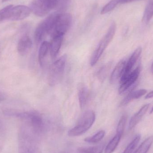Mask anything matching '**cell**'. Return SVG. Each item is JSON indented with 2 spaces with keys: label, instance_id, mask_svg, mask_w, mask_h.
Instances as JSON below:
<instances>
[{
  "label": "cell",
  "instance_id": "484cf974",
  "mask_svg": "<svg viewBox=\"0 0 153 153\" xmlns=\"http://www.w3.org/2000/svg\"><path fill=\"white\" fill-rule=\"evenodd\" d=\"M13 5H9L0 10V22L4 20H7L9 11Z\"/></svg>",
  "mask_w": 153,
  "mask_h": 153
},
{
  "label": "cell",
  "instance_id": "30bf717a",
  "mask_svg": "<svg viewBox=\"0 0 153 153\" xmlns=\"http://www.w3.org/2000/svg\"><path fill=\"white\" fill-rule=\"evenodd\" d=\"M32 45V40L28 36H23L18 42L17 46L18 53L21 55H26L31 49Z\"/></svg>",
  "mask_w": 153,
  "mask_h": 153
},
{
  "label": "cell",
  "instance_id": "7402d4cb",
  "mask_svg": "<svg viewBox=\"0 0 153 153\" xmlns=\"http://www.w3.org/2000/svg\"><path fill=\"white\" fill-rule=\"evenodd\" d=\"M141 139V135H137L127 146L123 153H133Z\"/></svg>",
  "mask_w": 153,
  "mask_h": 153
},
{
  "label": "cell",
  "instance_id": "52a82bcc",
  "mask_svg": "<svg viewBox=\"0 0 153 153\" xmlns=\"http://www.w3.org/2000/svg\"><path fill=\"white\" fill-rule=\"evenodd\" d=\"M31 12L30 7L25 5L13 6L9 11L7 20L11 21L21 20L29 16Z\"/></svg>",
  "mask_w": 153,
  "mask_h": 153
},
{
  "label": "cell",
  "instance_id": "4dcf8cb0",
  "mask_svg": "<svg viewBox=\"0 0 153 153\" xmlns=\"http://www.w3.org/2000/svg\"><path fill=\"white\" fill-rule=\"evenodd\" d=\"M4 126L2 121L0 120V131H4Z\"/></svg>",
  "mask_w": 153,
  "mask_h": 153
},
{
  "label": "cell",
  "instance_id": "f546056e",
  "mask_svg": "<svg viewBox=\"0 0 153 153\" xmlns=\"http://www.w3.org/2000/svg\"><path fill=\"white\" fill-rule=\"evenodd\" d=\"M152 98H153V91L146 94L145 97L146 99H151Z\"/></svg>",
  "mask_w": 153,
  "mask_h": 153
},
{
  "label": "cell",
  "instance_id": "ba28073f",
  "mask_svg": "<svg viewBox=\"0 0 153 153\" xmlns=\"http://www.w3.org/2000/svg\"><path fill=\"white\" fill-rule=\"evenodd\" d=\"M140 72V67L138 66L131 72L126 77L120 80V85L119 88V93H123L134 84L137 80Z\"/></svg>",
  "mask_w": 153,
  "mask_h": 153
},
{
  "label": "cell",
  "instance_id": "9a60e30c",
  "mask_svg": "<svg viewBox=\"0 0 153 153\" xmlns=\"http://www.w3.org/2000/svg\"><path fill=\"white\" fill-rule=\"evenodd\" d=\"M126 62L124 60H121L115 66L110 76V82L115 83L120 78H121L126 66Z\"/></svg>",
  "mask_w": 153,
  "mask_h": 153
},
{
  "label": "cell",
  "instance_id": "cb8c5ba5",
  "mask_svg": "<svg viewBox=\"0 0 153 153\" xmlns=\"http://www.w3.org/2000/svg\"><path fill=\"white\" fill-rule=\"evenodd\" d=\"M119 4V0H111L102 8L101 11V13L102 14H106L113 10Z\"/></svg>",
  "mask_w": 153,
  "mask_h": 153
},
{
  "label": "cell",
  "instance_id": "ffe728a7",
  "mask_svg": "<svg viewBox=\"0 0 153 153\" xmlns=\"http://www.w3.org/2000/svg\"><path fill=\"white\" fill-rule=\"evenodd\" d=\"M153 17V1H151L146 7L143 16V21L146 23H149Z\"/></svg>",
  "mask_w": 153,
  "mask_h": 153
},
{
  "label": "cell",
  "instance_id": "8fae6325",
  "mask_svg": "<svg viewBox=\"0 0 153 153\" xmlns=\"http://www.w3.org/2000/svg\"><path fill=\"white\" fill-rule=\"evenodd\" d=\"M77 94L79 105L81 109L83 108L89 100L90 93L85 85L79 84L77 87Z\"/></svg>",
  "mask_w": 153,
  "mask_h": 153
},
{
  "label": "cell",
  "instance_id": "d6a6232c",
  "mask_svg": "<svg viewBox=\"0 0 153 153\" xmlns=\"http://www.w3.org/2000/svg\"><path fill=\"white\" fill-rule=\"evenodd\" d=\"M151 72H152V73L153 74V63L152 64V66H151Z\"/></svg>",
  "mask_w": 153,
  "mask_h": 153
},
{
  "label": "cell",
  "instance_id": "1f68e13d",
  "mask_svg": "<svg viewBox=\"0 0 153 153\" xmlns=\"http://www.w3.org/2000/svg\"><path fill=\"white\" fill-rule=\"evenodd\" d=\"M5 99V96L3 94L0 92V102L4 100Z\"/></svg>",
  "mask_w": 153,
  "mask_h": 153
},
{
  "label": "cell",
  "instance_id": "4316f807",
  "mask_svg": "<svg viewBox=\"0 0 153 153\" xmlns=\"http://www.w3.org/2000/svg\"><path fill=\"white\" fill-rule=\"evenodd\" d=\"M19 153H39L36 149L21 144Z\"/></svg>",
  "mask_w": 153,
  "mask_h": 153
},
{
  "label": "cell",
  "instance_id": "e575fe53",
  "mask_svg": "<svg viewBox=\"0 0 153 153\" xmlns=\"http://www.w3.org/2000/svg\"><path fill=\"white\" fill-rule=\"evenodd\" d=\"M9 1V0H2V2H5L6 1Z\"/></svg>",
  "mask_w": 153,
  "mask_h": 153
},
{
  "label": "cell",
  "instance_id": "3957f363",
  "mask_svg": "<svg viewBox=\"0 0 153 153\" xmlns=\"http://www.w3.org/2000/svg\"><path fill=\"white\" fill-rule=\"evenodd\" d=\"M57 14V13H53L39 24L34 33L36 43H40L47 35H50L54 27Z\"/></svg>",
  "mask_w": 153,
  "mask_h": 153
},
{
  "label": "cell",
  "instance_id": "83f0119b",
  "mask_svg": "<svg viewBox=\"0 0 153 153\" xmlns=\"http://www.w3.org/2000/svg\"><path fill=\"white\" fill-rule=\"evenodd\" d=\"M58 4L56 8L59 10H65L68 6L70 2V0H57Z\"/></svg>",
  "mask_w": 153,
  "mask_h": 153
},
{
  "label": "cell",
  "instance_id": "d590c367",
  "mask_svg": "<svg viewBox=\"0 0 153 153\" xmlns=\"http://www.w3.org/2000/svg\"><path fill=\"white\" fill-rule=\"evenodd\" d=\"M0 53H1V50H0Z\"/></svg>",
  "mask_w": 153,
  "mask_h": 153
},
{
  "label": "cell",
  "instance_id": "4fadbf2b",
  "mask_svg": "<svg viewBox=\"0 0 153 153\" xmlns=\"http://www.w3.org/2000/svg\"><path fill=\"white\" fill-rule=\"evenodd\" d=\"M63 37L57 36L52 38V41L50 43V55L53 59L56 57L60 51Z\"/></svg>",
  "mask_w": 153,
  "mask_h": 153
},
{
  "label": "cell",
  "instance_id": "44dd1931",
  "mask_svg": "<svg viewBox=\"0 0 153 153\" xmlns=\"http://www.w3.org/2000/svg\"><path fill=\"white\" fill-rule=\"evenodd\" d=\"M105 132L103 130H101L96 133L94 135L90 137H86L84 141L91 143H96L100 142L105 136Z\"/></svg>",
  "mask_w": 153,
  "mask_h": 153
},
{
  "label": "cell",
  "instance_id": "836d02e7",
  "mask_svg": "<svg viewBox=\"0 0 153 153\" xmlns=\"http://www.w3.org/2000/svg\"><path fill=\"white\" fill-rule=\"evenodd\" d=\"M153 107L152 108V110L151 111V113H153Z\"/></svg>",
  "mask_w": 153,
  "mask_h": 153
},
{
  "label": "cell",
  "instance_id": "ac0fdd59",
  "mask_svg": "<svg viewBox=\"0 0 153 153\" xmlns=\"http://www.w3.org/2000/svg\"><path fill=\"white\" fill-rule=\"evenodd\" d=\"M153 143V136L146 138L133 153H147Z\"/></svg>",
  "mask_w": 153,
  "mask_h": 153
},
{
  "label": "cell",
  "instance_id": "603a6c76",
  "mask_svg": "<svg viewBox=\"0 0 153 153\" xmlns=\"http://www.w3.org/2000/svg\"><path fill=\"white\" fill-rule=\"evenodd\" d=\"M111 65H112V63H108L106 64V65H103L99 70L98 73H97V76H98V78L100 80L102 81V80L105 79V77L108 75V72L109 71L111 67Z\"/></svg>",
  "mask_w": 153,
  "mask_h": 153
},
{
  "label": "cell",
  "instance_id": "5bb4252c",
  "mask_svg": "<svg viewBox=\"0 0 153 153\" xmlns=\"http://www.w3.org/2000/svg\"><path fill=\"white\" fill-rule=\"evenodd\" d=\"M50 43L47 41L42 42L39 51L38 59L40 66H44L46 64L48 53H50Z\"/></svg>",
  "mask_w": 153,
  "mask_h": 153
},
{
  "label": "cell",
  "instance_id": "7c38bea8",
  "mask_svg": "<svg viewBox=\"0 0 153 153\" xmlns=\"http://www.w3.org/2000/svg\"><path fill=\"white\" fill-rule=\"evenodd\" d=\"M149 107H150V104H146L141 108L138 111V112H137L132 117L129 121V126H128L129 129H133L138 124L147 112Z\"/></svg>",
  "mask_w": 153,
  "mask_h": 153
},
{
  "label": "cell",
  "instance_id": "d6986e66",
  "mask_svg": "<svg viewBox=\"0 0 153 153\" xmlns=\"http://www.w3.org/2000/svg\"><path fill=\"white\" fill-rule=\"evenodd\" d=\"M104 148L103 144L90 147H81L78 151L80 153H102Z\"/></svg>",
  "mask_w": 153,
  "mask_h": 153
},
{
  "label": "cell",
  "instance_id": "d4e9b609",
  "mask_svg": "<svg viewBox=\"0 0 153 153\" xmlns=\"http://www.w3.org/2000/svg\"><path fill=\"white\" fill-rule=\"evenodd\" d=\"M127 120V116L124 114L120 118L117 128V134L122 136L125 130V126Z\"/></svg>",
  "mask_w": 153,
  "mask_h": 153
},
{
  "label": "cell",
  "instance_id": "f1b7e54d",
  "mask_svg": "<svg viewBox=\"0 0 153 153\" xmlns=\"http://www.w3.org/2000/svg\"><path fill=\"white\" fill-rule=\"evenodd\" d=\"M119 4H126L134 1L136 0H119Z\"/></svg>",
  "mask_w": 153,
  "mask_h": 153
},
{
  "label": "cell",
  "instance_id": "2e32d148",
  "mask_svg": "<svg viewBox=\"0 0 153 153\" xmlns=\"http://www.w3.org/2000/svg\"><path fill=\"white\" fill-rule=\"evenodd\" d=\"M147 92L145 89H140L136 91H132L130 92L120 102V107H123L127 105L132 101L136 99H139L140 97L145 95Z\"/></svg>",
  "mask_w": 153,
  "mask_h": 153
},
{
  "label": "cell",
  "instance_id": "6da1fadb",
  "mask_svg": "<svg viewBox=\"0 0 153 153\" xmlns=\"http://www.w3.org/2000/svg\"><path fill=\"white\" fill-rule=\"evenodd\" d=\"M117 29V25L114 22H111L108 29L106 34L102 39L99 43L98 46L96 50L94 51L91 57L90 64L91 66H94L101 56L102 55L104 51L109 45L111 40L114 38Z\"/></svg>",
  "mask_w": 153,
  "mask_h": 153
},
{
  "label": "cell",
  "instance_id": "e0dca14e",
  "mask_svg": "<svg viewBox=\"0 0 153 153\" xmlns=\"http://www.w3.org/2000/svg\"><path fill=\"white\" fill-rule=\"evenodd\" d=\"M122 135L116 134L115 136L110 141L105 149V153H112L117 147Z\"/></svg>",
  "mask_w": 153,
  "mask_h": 153
},
{
  "label": "cell",
  "instance_id": "277c9868",
  "mask_svg": "<svg viewBox=\"0 0 153 153\" xmlns=\"http://www.w3.org/2000/svg\"><path fill=\"white\" fill-rule=\"evenodd\" d=\"M66 60L67 56L64 55L57 59L51 65L48 76L49 85H54L60 82L64 73Z\"/></svg>",
  "mask_w": 153,
  "mask_h": 153
},
{
  "label": "cell",
  "instance_id": "9c48e42d",
  "mask_svg": "<svg viewBox=\"0 0 153 153\" xmlns=\"http://www.w3.org/2000/svg\"><path fill=\"white\" fill-rule=\"evenodd\" d=\"M142 52V48L141 47L138 48L135 50L134 52L129 58L128 62L126 64L125 70L120 78V80H122L126 77L132 72V69L140 57Z\"/></svg>",
  "mask_w": 153,
  "mask_h": 153
},
{
  "label": "cell",
  "instance_id": "7a4b0ae2",
  "mask_svg": "<svg viewBox=\"0 0 153 153\" xmlns=\"http://www.w3.org/2000/svg\"><path fill=\"white\" fill-rule=\"evenodd\" d=\"M95 120V114L93 111L89 110L85 111L76 126L68 132V135L71 137L82 135L91 128Z\"/></svg>",
  "mask_w": 153,
  "mask_h": 153
},
{
  "label": "cell",
  "instance_id": "5b68a950",
  "mask_svg": "<svg viewBox=\"0 0 153 153\" xmlns=\"http://www.w3.org/2000/svg\"><path fill=\"white\" fill-rule=\"evenodd\" d=\"M72 22V17L68 13H58L54 27L51 32V37L62 36H64L71 27Z\"/></svg>",
  "mask_w": 153,
  "mask_h": 153
},
{
  "label": "cell",
  "instance_id": "8992f818",
  "mask_svg": "<svg viewBox=\"0 0 153 153\" xmlns=\"http://www.w3.org/2000/svg\"><path fill=\"white\" fill-rule=\"evenodd\" d=\"M57 4V0H33L30 8L37 16L44 17L56 8Z\"/></svg>",
  "mask_w": 153,
  "mask_h": 153
}]
</instances>
